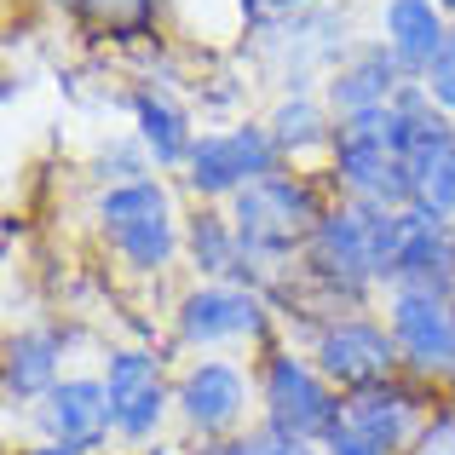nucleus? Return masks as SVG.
I'll list each match as a JSON object with an SVG mask.
<instances>
[{
	"mask_svg": "<svg viewBox=\"0 0 455 455\" xmlns=\"http://www.w3.org/2000/svg\"><path fill=\"white\" fill-rule=\"evenodd\" d=\"M398 243H403V208H369V202H329L306 243V277L329 300H363L375 289L398 283Z\"/></svg>",
	"mask_w": 455,
	"mask_h": 455,
	"instance_id": "f257e3e1",
	"label": "nucleus"
},
{
	"mask_svg": "<svg viewBox=\"0 0 455 455\" xmlns=\"http://www.w3.org/2000/svg\"><path fill=\"white\" fill-rule=\"evenodd\" d=\"M231 225L236 236H243V283H254V289H277V271L289 266L294 254H306L311 231H317V220L329 213V202H323V190L311 185L306 173H271L259 179V185L236 190L231 196Z\"/></svg>",
	"mask_w": 455,
	"mask_h": 455,
	"instance_id": "f03ea898",
	"label": "nucleus"
},
{
	"mask_svg": "<svg viewBox=\"0 0 455 455\" xmlns=\"http://www.w3.org/2000/svg\"><path fill=\"white\" fill-rule=\"evenodd\" d=\"M99 236L110 243V254L122 259L133 277H162L185 248V225H179L173 190L167 179H127V185H104L92 202Z\"/></svg>",
	"mask_w": 455,
	"mask_h": 455,
	"instance_id": "7ed1b4c3",
	"label": "nucleus"
},
{
	"mask_svg": "<svg viewBox=\"0 0 455 455\" xmlns=\"http://www.w3.org/2000/svg\"><path fill=\"white\" fill-rule=\"evenodd\" d=\"M427 380H380L363 392H340V415H334L323 450L329 455H410L415 438L427 433Z\"/></svg>",
	"mask_w": 455,
	"mask_h": 455,
	"instance_id": "20e7f679",
	"label": "nucleus"
},
{
	"mask_svg": "<svg viewBox=\"0 0 455 455\" xmlns=\"http://www.w3.org/2000/svg\"><path fill=\"white\" fill-rule=\"evenodd\" d=\"M329 179L346 202H369V208H410L415 202V173L392 145L387 110L346 116L329 150Z\"/></svg>",
	"mask_w": 455,
	"mask_h": 455,
	"instance_id": "39448f33",
	"label": "nucleus"
},
{
	"mask_svg": "<svg viewBox=\"0 0 455 455\" xmlns=\"http://www.w3.org/2000/svg\"><path fill=\"white\" fill-rule=\"evenodd\" d=\"M259 415H266V433L294 438V444H323L340 415V392L311 363V352L277 346L259 363Z\"/></svg>",
	"mask_w": 455,
	"mask_h": 455,
	"instance_id": "423d86ee",
	"label": "nucleus"
},
{
	"mask_svg": "<svg viewBox=\"0 0 455 455\" xmlns=\"http://www.w3.org/2000/svg\"><path fill=\"white\" fill-rule=\"evenodd\" d=\"M173 334L190 352L213 346H266L271 340V306L254 283H196L173 306Z\"/></svg>",
	"mask_w": 455,
	"mask_h": 455,
	"instance_id": "0eeeda50",
	"label": "nucleus"
},
{
	"mask_svg": "<svg viewBox=\"0 0 455 455\" xmlns=\"http://www.w3.org/2000/svg\"><path fill=\"white\" fill-rule=\"evenodd\" d=\"M283 173V150L277 139H271L266 122H231V127H208V133L196 139V150H190L185 162V185L190 196L202 202H231L236 190L259 185V179Z\"/></svg>",
	"mask_w": 455,
	"mask_h": 455,
	"instance_id": "6e6552de",
	"label": "nucleus"
},
{
	"mask_svg": "<svg viewBox=\"0 0 455 455\" xmlns=\"http://www.w3.org/2000/svg\"><path fill=\"white\" fill-rule=\"evenodd\" d=\"M387 329L410 380H450L455 375V294L392 283L387 289Z\"/></svg>",
	"mask_w": 455,
	"mask_h": 455,
	"instance_id": "1a4fd4ad",
	"label": "nucleus"
},
{
	"mask_svg": "<svg viewBox=\"0 0 455 455\" xmlns=\"http://www.w3.org/2000/svg\"><path fill=\"white\" fill-rule=\"evenodd\" d=\"M311 363L334 380V392H363V387H380L403 369L398 357V340H392L387 317H363V311H334V317L317 323L311 334Z\"/></svg>",
	"mask_w": 455,
	"mask_h": 455,
	"instance_id": "9d476101",
	"label": "nucleus"
},
{
	"mask_svg": "<svg viewBox=\"0 0 455 455\" xmlns=\"http://www.w3.org/2000/svg\"><path fill=\"white\" fill-rule=\"evenodd\" d=\"M259 398V380H248L243 363L231 357H196L185 375L173 380V410L208 444H231V433L243 427L248 403Z\"/></svg>",
	"mask_w": 455,
	"mask_h": 455,
	"instance_id": "9b49d317",
	"label": "nucleus"
},
{
	"mask_svg": "<svg viewBox=\"0 0 455 455\" xmlns=\"http://www.w3.org/2000/svg\"><path fill=\"white\" fill-rule=\"evenodd\" d=\"M99 375L116 410V438L122 444H150L162 433L167 410H173V380H167L162 357L145 352V346H116Z\"/></svg>",
	"mask_w": 455,
	"mask_h": 455,
	"instance_id": "f8f14e48",
	"label": "nucleus"
},
{
	"mask_svg": "<svg viewBox=\"0 0 455 455\" xmlns=\"http://www.w3.org/2000/svg\"><path fill=\"white\" fill-rule=\"evenodd\" d=\"M41 433L58 438V444L92 455L116 438V410L110 392H104V375H64L52 392L41 398Z\"/></svg>",
	"mask_w": 455,
	"mask_h": 455,
	"instance_id": "ddd939ff",
	"label": "nucleus"
},
{
	"mask_svg": "<svg viewBox=\"0 0 455 455\" xmlns=\"http://www.w3.org/2000/svg\"><path fill=\"white\" fill-rule=\"evenodd\" d=\"M403 81H415V76H403V64L380 41H363V46H352V52L340 58V69H334L329 81H323V99H329V110L346 122V116L387 110V104L398 99Z\"/></svg>",
	"mask_w": 455,
	"mask_h": 455,
	"instance_id": "4468645a",
	"label": "nucleus"
},
{
	"mask_svg": "<svg viewBox=\"0 0 455 455\" xmlns=\"http://www.w3.org/2000/svg\"><path fill=\"white\" fill-rule=\"evenodd\" d=\"M127 110H133V139L145 145V156L162 173H185L190 150H196V127H190V110L173 99L167 87H156V81H145V87H133V99H127Z\"/></svg>",
	"mask_w": 455,
	"mask_h": 455,
	"instance_id": "2eb2a0df",
	"label": "nucleus"
},
{
	"mask_svg": "<svg viewBox=\"0 0 455 455\" xmlns=\"http://www.w3.org/2000/svg\"><path fill=\"white\" fill-rule=\"evenodd\" d=\"M375 29H380L375 41L403 64V76L421 81L427 64L438 58V46H444V35H450V18H444L438 0H380Z\"/></svg>",
	"mask_w": 455,
	"mask_h": 455,
	"instance_id": "dca6fc26",
	"label": "nucleus"
},
{
	"mask_svg": "<svg viewBox=\"0 0 455 455\" xmlns=\"http://www.w3.org/2000/svg\"><path fill=\"white\" fill-rule=\"evenodd\" d=\"M271 139H277L283 162H306V156H329L334 133H340V116L329 110L323 92H283L266 116Z\"/></svg>",
	"mask_w": 455,
	"mask_h": 455,
	"instance_id": "f3484780",
	"label": "nucleus"
},
{
	"mask_svg": "<svg viewBox=\"0 0 455 455\" xmlns=\"http://www.w3.org/2000/svg\"><path fill=\"white\" fill-rule=\"evenodd\" d=\"M64 380V334L18 329L6 340V403H41Z\"/></svg>",
	"mask_w": 455,
	"mask_h": 455,
	"instance_id": "a211bd4d",
	"label": "nucleus"
},
{
	"mask_svg": "<svg viewBox=\"0 0 455 455\" xmlns=\"http://www.w3.org/2000/svg\"><path fill=\"white\" fill-rule=\"evenodd\" d=\"M185 254L196 266L202 283H243L248 259H243V236H236L231 213L220 208H202L196 220L185 225Z\"/></svg>",
	"mask_w": 455,
	"mask_h": 455,
	"instance_id": "6ab92c4d",
	"label": "nucleus"
},
{
	"mask_svg": "<svg viewBox=\"0 0 455 455\" xmlns=\"http://www.w3.org/2000/svg\"><path fill=\"white\" fill-rule=\"evenodd\" d=\"M156 12H162V0H87V18L99 23L104 35H116V41H139V35H150Z\"/></svg>",
	"mask_w": 455,
	"mask_h": 455,
	"instance_id": "aec40b11",
	"label": "nucleus"
},
{
	"mask_svg": "<svg viewBox=\"0 0 455 455\" xmlns=\"http://www.w3.org/2000/svg\"><path fill=\"white\" fill-rule=\"evenodd\" d=\"M415 202L433 208V213H444V220H455V145L415 167Z\"/></svg>",
	"mask_w": 455,
	"mask_h": 455,
	"instance_id": "412c9836",
	"label": "nucleus"
},
{
	"mask_svg": "<svg viewBox=\"0 0 455 455\" xmlns=\"http://www.w3.org/2000/svg\"><path fill=\"white\" fill-rule=\"evenodd\" d=\"M421 87L433 92V104H438V110H444V116H455V23H450L444 46H438V58H433V64H427Z\"/></svg>",
	"mask_w": 455,
	"mask_h": 455,
	"instance_id": "4be33fe9",
	"label": "nucleus"
},
{
	"mask_svg": "<svg viewBox=\"0 0 455 455\" xmlns=\"http://www.w3.org/2000/svg\"><path fill=\"white\" fill-rule=\"evenodd\" d=\"M410 455H455V410H438L433 421H427V433L415 438Z\"/></svg>",
	"mask_w": 455,
	"mask_h": 455,
	"instance_id": "5701e85b",
	"label": "nucleus"
},
{
	"mask_svg": "<svg viewBox=\"0 0 455 455\" xmlns=\"http://www.w3.org/2000/svg\"><path fill=\"white\" fill-rule=\"evenodd\" d=\"M236 455H329V450L294 444V438H277V433H254V438H236Z\"/></svg>",
	"mask_w": 455,
	"mask_h": 455,
	"instance_id": "b1692460",
	"label": "nucleus"
},
{
	"mask_svg": "<svg viewBox=\"0 0 455 455\" xmlns=\"http://www.w3.org/2000/svg\"><path fill=\"white\" fill-rule=\"evenodd\" d=\"M306 6H323V0H259V18H254V29H266L271 18H289V12H306Z\"/></svg>",
	"mask_w": 455,
	"mask_h": 455,
	"instance_id": "393cba45",
	"label": "nucleus"
},
{
	"mask_svg": "<svg viewBox=\"0 0 455 455\" xmlns=\"http://www.w3.org/2000/svg\"><path fill=\"white\" fill-rule=\"evenodd\" d=\"M18 455H81V450H69V444H58V438H41V444H23Z\"/></svg>",
	"mask_w": 455,
	"mask_h": 455,
	"instance_id": "a878e982",
	"label": "nucleus"
},
{
	"mask_svg": "<svg viewBox=\"0 0 455 455\" xmlns=\"http://www.w3.org/2000/svg\"><path fill=\"white\" fill-rule=\"evenodd\" d=\"M41 6L64 12V18H87V0H41Z\"/></svg>",
	"mask_w": 455,
	"mask_h": 455,
	"instance_id": "bb28decb",
	"label": "nucleus"
},
{
	"mask_svg": "<svg viewBox=\"0 0 455 455\" xmlns=\"http://www.w3.org/2000/svg\"><path fill=\"white\" fill-rule=\"evenodd\" d=\"M438 6H444V18H450V23H455V0H438Z\"/></svg>",
	"mask_w": 455,
	"mask_h": 455,
	"instance_id": "cd10ccee",
	"label": "nucleus"
},
{
	"mask_svg": "<svg viewBox=\"0 0 455 455\" xmlns=\"http://www.w3.org/2000/svg\"><path fill=\"white\" fill-rule=\"evenodd\" d=\"M450 387H455V375H450Z\"/></svg>",
	"mask_w": 455,
	"mask_h": 455,
	"instance_id": "c85d7f7f",
	"label": "nucleus"
}]
</instances>
